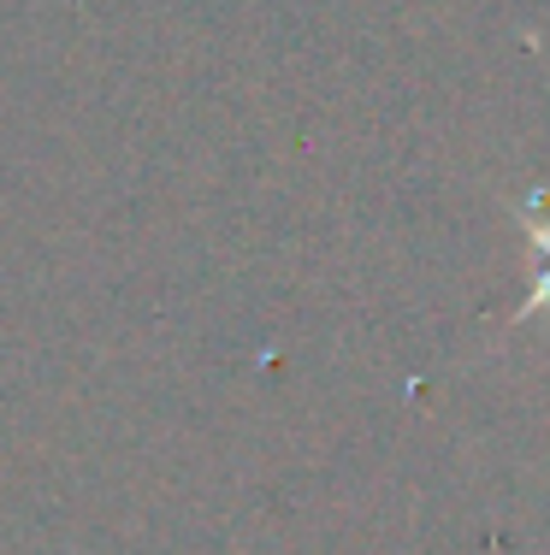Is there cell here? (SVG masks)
Segmentation results:
<instances>
[{
	"instance_id": "cell-1",
	"label": "cell",
	"mask_w": 550,
	"mask_h": 555,
	"mask_svg": "<svg viewBox=\"0 0 550 555\" xmlns=\"http://www.w3.org/2000/svg\"><path fill=\"white\" fill-rule=\"evenodd\" d=\"M533 243L545 248V272H539V289H533V301L521 308V320H533L539 308H550V224H539V219H533Z\"/></svg>"
}]
</instances>
